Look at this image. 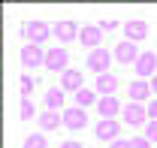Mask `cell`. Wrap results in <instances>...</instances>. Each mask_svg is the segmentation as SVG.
I'll use <instances>...</instances> for the list:
<instances>
[{
    "label": "cell",
    "instance_id": "obj_28",
    "mask_svg": "<svg viewBox=\"0 0 157 148\" xmlns=\"http://www.w3.org/2000/svg\"><path fill=\"white\" fill-rule=\"evenodd\" d=\"M60 148H85L82 142H73V139H67V142H60Z\"/></svg>",
    "mask_w": 157,
    "mask_h": 148
},
{
    "label": "cell",
    "instance_id": "obj_25",
    "mask_svg": "<svg viewBox=\"0 0 157 148\" xmlns=\"http://www.w3.org/2000/svg\"><path fill=\"white\" fill-rule=\"evenodd\" d=\"M148 121H157V100H148Z\"/></svg>",
    "mask_w": 157,
    "mask_h": 148
},
{
    "label": "cell",
    "instance_id": "obj_24",
    "mask_svg": "<svg viewBox=\"0 0 157 148\" xmlns=\"http://www.w3.org/2000/svg\"><path fill=\"white\" fill-rule=\"evenodd\" d=\"M130 145H133V148H154L145 136H133V139H130Z\"/></svg>",
    "mask_w": 157,
    "mask_h": 148
},
{
    "label": "cell",
    "instance_id": "obj_17",
    "mask_svg": "<svg viewBox=\"0 0 157 148\" xmlns=\"http://www.w3.org/2000/svg\"><path fill=\"white\" fill-rule=\"evenodd\" d=\"M36 121H39V127H42V130H58V127H63V115H60V112H48V109L42 112Z\"/></svg>",
    "mask_w": 157,
    "mask_h": 148
},
{
    "label": "cell",
    "instance_id": "obj_2",
    "mask_svg": "<svg viewBox=\"0 0 157 148\" xmlns=\"http://www.w3.org/2000/svg\"><path fill=\"white\" fill-rule=\"evenodd\" d=\"M21 67H24V70L45 67V49H42V45H30V42H24V49H21Z\"/></svg>",
    "mask_w": 157,
    "mask_h": 148
},
{
    "label": "cell",
    "instance_id": "obj_1",
    "mask_svg": "<svg viewBox=\"0 0 157 148\" xmlns=\"http://www.w3.org/2000/svg\"><path fill=\"white\" fill-rule=\"evenodd\" d=\"M21 37H24V42H30V45H42L45 39L52 37V27L45 21H27L21 27Z\"/></svg>",
    "mask_w": 157,
    "mask_h": 148
},
{
    "label": "cell",
    "instance_id": "obj_27",
    "mask_svg": "<svg viewBox=\"0 0 157 148\" xmlns=\"http://www.w3.org/2000/svg\"><path fill=\"white\" fill-rule=\"evenodd\" d=\"M109 148H133V145H130V139H115Z\"/></svg>",
    "mask_w": 157,
    "mask_h": 148
},
{
    "label": "cell",
    "instance_id": "obj_14",
    "mask_svg": "<svg viewBox=\"0 0 157 148\" xmlns=\"http://www.w3.org/2000/svg\"><path fill=\"white\" fill-rule=\"evenodd\" d=\"M118 76H112V73H103V76H97V85H94V91L100 94V97H115V91H118Z\"/></svg>",
    "mask_w": 157,
    "mask_h": 148
},
{
    "label": "cell",
    "instance_id": "obj_9",
    "mask_svg": "<svg viewBox=\"0 0 157 148\" xmlns=\"http://www.w3.org/2000/svg\"><path fill=\"white\" fill-rule=\"evenodd\" d=\"M124 39H130V42L148 39V21H142V18H130V21H124Z\"/></svg>",
    "mask_w": 157,
    "mask_h": 148
},
{
    "label": "cell",
    "instance_id": "obj_7",
    "mask_svg": "<svg viewBox=\"0 0 157 148\" xmlns=\"http://www.w3.org/2000/svg\"><path fill=\"white\" fill-rule=\"evenodd\" d=\"M97 139L112 145L115 139H121V124H118L115 118H100V124H97Z\"/></svg>",
    "mask_w": 157,
    "mask_h": 148
},
{
    "label": "cell",
    "instance_id": "obj_22",
    "mask_svg": "<svg viewBox=\"0 0 157 148\" xmlns=\"http://www.w3.org/2000/svg\"><path fill=\"white\" fill-rule=\"evenodd\" d=\"M30 118H36V106L30 100H21V121H30Z\"/></svg>",
    "mask_w": 157,
    "mask_h": 148
},
{
    "label": "cell",
    "instance_id": "obj_13",
    "mask_svg": "<svg viewBox=\"0 0 157 148\" xmlns=\"http://www.w3.org/2000/svg\"><path fill=\"white\" fill-rule=\"evenodd\" d=\"M52 33H55L60 42H73V39L82 33V27H76V21H58V24H52Z\"/></svg>",
    "mask_w": 157,
    "mask_h": 148
},
{
    "label": "cell",
    "instance_id": "obj_16",
    "mask_svg": "<svg viewBox=\"0 0 157 148\" xmlns=\"http://www.w3.org/2000/svg\"><path fill=\"white\" fill-rule=\"evenodd\" d=\"M97 109H100V118H118V115L124 112V106L118 103L115 97H100Z\"/></svg>",
    "mask_w": 157,
    "mask_h": 148
},
{
    "label": "cell",
    "instance_id": "obj_26",
    "mask_svg": "<svg viewBox=\"0 0 157 148\" xmlns=\"http://www.w3.org/2000/svg\"><path fill=\"white\" fill-rule=\"evenodd\" d=\"M118 27V21L115 18H106V21H100V30H103V33H106V30H115Z\"/></svg>",
    "mask_w": 157,
    "mask_h": 148
},
{
    "label": "cell",
    "instance_id": "obj_12",
    "mask_svg": "<svg viewBox=\"0 0 157 148\" xmlns=\"http://www.w3.org/2000/svg\"><path fill=\"white\" fill-rule=\"evenodd\" d=\"M127 94H130V103H142V106H145V100L151 97V82L136 79V82L127 85Z\"/></svg>",
    "mask_w": 157,
    "mask_h": 148
},
{
    "label": "cell",
    "instance_id": "obj_15",
    "mask_svg": "<svg viewBox=\"0 0 157 148\" xmlns=\"http://www.w3.org/2000/svg\"><path fill=\"white\" fill-rule=\"evenodd\" d=\"M82 82H85V76H82V70H67V73H60V88L63 91H73V94H78L82 91Z\"/></svg>",
    "mask_w": 157,
    "mask_h": 148
},
{
    "label": "cell",
    "instance_id": "obj_11",
    "mask_svg": "<svg viewBox=\"0 0 157 148\" xmlns=\"http://www.w3.org/2000/svg\"><path fill=\"white\" fill-rule=\"evenodd\" d=\"M78 42L85 45V49H103V30H100L97 24H88V27H82V33H78Z\"/></svg>",
    "mask_w": 157,
    "mask_h": 148
},
{
    "label": "cell",
    "instance_id": "obj_3",
    "mask_svg": "<svg viewBox=\"0 0 157 148\" xmlns=\"http://www.w3.org/2000/svg\"><path fill=\"white\" fill-rule=\"evenodd\" d=\"M133 70H136L139 79L151 82V79L157 76V55H154V52H142V55H139V60L133 64Z\"/></svg>",
    "mask_w": 157,
    "mask_h": 148
},
{
    "label": "cell",
    "instance_id": "obj_10",
    "mask_svg": "<svg viewBox=\"0 0 157 148\" xmlns=\"http://www.w3.org/2000/svg\"><path fill=\"white\" fill-rule=\"evenodd\" d=\"M60 115H63V127L67 130H82L88 124V112L78 109V106H70V109H63Z\"/></svg>",
    "mask_w": 157,
    "mask_h": 148
},
{
    "label": "cell",
    "instance_id": "obj_20",
    "mask_svg": "<svg viewBox=\"0 0 157 148\" xmlns=\"http://www.w3.org/2000/svg\"><path fill=\"white\" fill-rule=\"evenodd\" d=\"M24 148H48V142H45V133H30V136L24 139Z\"/></svg>",
    "mask_w": 157,
    "mask_h": 148
},
{
    "label": "cell",
    "instance_id": "obj_5",
    "mask_svg": "<svg viewBox=\"0 0 157 148\" xmlns=\"http://www.w3.org/2000/svg\"><path fill=\"white\" fill-rule=\"evenodd\" d=\"M112 52H106V49H94L91 55H88V70L91 73H97V76H103V73H109V64H112Z\"/></svg>",
    "mask_w": 157,
    "mask_h": 148
},
{
    "label": "cell",
    "instance_id": "obj_29",
    "mask_svg": "<svg viewBox=\"0 0 157 148\" xmlns=\"http://www.w3.org/2000/svg\"><path fill=\"white\" fill-rule=\"evenodd\" d=\"M151 94H157V76L151 79Z\"/></svg>",
    "mask_w": 157,
    "mask_h": 148
},
{
    "label": "cell",
    "instance_id": "obj_19",
    "mask_svg": "<svg viewBox=\"0 0 157 148\" xmlns=\"http://www.w3.org/2000/svg\"><path fill=\"white\" fill-rule=\"evenodd\" d=\"M97 97H100L97 91H88V88H82V91L76 94V106H78V109H88V106H94V103H100Z\"/></svg>",
    "mask_w": 157,
    "mask_h": 148
},
{
    "label": "cell",
    "instance_id": "obj_4",
    "mask_svg": "<svg viewBox=\"0 0 157 148\" xmlns=\"http://www.w3.org/2000/svg\"><path fill=\"white\" fill-rule=\"evenodd\" d=\"M45 67L52 70V73H67L70 70V52L67 49H52V52H45Z\"/></svg>",
    "mask_w": 157,
    "mask_h": 148
},
{
    "label": "cell",
    "instance_id": "obj_6",
    "mask_svg": "<svg viewBox=\"0 0 157 148\" xmlns=\"http://www.w3.org/2000/svg\"><path fill=\"white\" fill-rule=\"evenodd\" d=\"M121 115H124V124H127V127H142V124L148 121V109H145L142 103H127Z\"/></svg>",
    "mask_w": 157,
    "mask_h": 148
},
{
    "label": "cell",
    "instance_id": "obj_23",
    "mask_svg": "<svg viewBox=\"0 0 157 148\" xmlns=\"http://www.w3.org/2000/svg\"><path fill=\"white\" fill-rule=\"evenodd\" d=\"M145 139H148L151 145H157V121H148V127H145Z\"/></svg>",
    "mask_w": 157,
    "mask_h": 148
},
{
    "label": "cell",
    "instance_id": "obj_18",
    "mask_svg": "<svg viewBox=\"0 0 157 148\" xmlns=\"http://www.w3.org/2000/svg\"><path fill=\"white\" fill-rule=\"evenodd\" d=\"M45 106H48V112H58L63 106V88H48L45 91Z\"/></svg>",
    "mask_w": 157,
    "mask_h": 148
},
{
    "label": "cell",
    "instance_id": "obj_8",
    "mask_svg": "<svg viewBox=\"0 0 157 148\" xmlns=\"http://www.w3.org/2000/svg\"><path fill=\"white\" fill-rule=\"evenodd\" d=\"M112 55H115L118 64H136L142 52H136V42H130V39H121V42L115 45V52H112Z\"/></svg>",
    "mask_w": 157,
    "mask_h": 148
},
{
    "label": "cell",
    "instance_id": "obj_21",
    "mask_svg": "<svg viewBox=\"0 0 157 148\" xmlns=\"http://www.w3.org/2000/svg\"><path fill=\"white\" fill-rule=\"evenodd\" d=\"M33 88H36V82H33L30 76L24 73V76H21V97H24V100H30V94H33Z\"/></svg>",
    "mask_w": 157,
    "mask_h": 148
}]
</instances>
